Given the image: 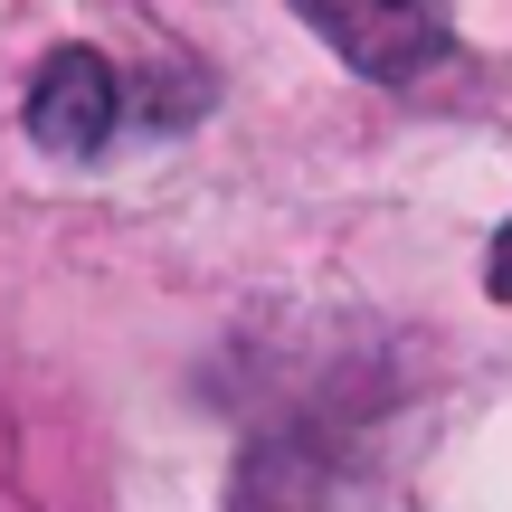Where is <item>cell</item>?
Listing matches in <instances>:
<instances>
[{
	"mask_svg": "<svg viewBox=\"0 0 512 512\" xmlns=\"http://www.w3.org/2000/svg\"><path fill=\"white\" fill-rule=\"evenodd\" d=\"M238 512H332V456L313 437H256L238 465Z\"/></svg>",
	"mask_w": 512,
	"mask_h": 512,
	"instance_id": "cell-3",
	"label": "cell"
},
{
	"mask_svg": "<svg viewBox=\"0 0 512 512\" xmlns=\"http://www.w3.org/2000/svg\"><path fill=\"white\" fill-rule=\"evenodd\" d=\"M124 124V86L95 48H57L48 67L29 76V143L57 152V162H95Z\"/></svg>",
	"mask_w": 512,
	"mask_h": 512,
	"instance_id": "cell-2",
	"label": "cell"
},
{
	"mask_svg": "<svg viewBox=\"0 0 512 512\" xmlns=\"http://www.w3.org/2000/svg\"><path fill=\"white\" fill-rule=\"evenodd\" d=\"M484 285H494V304H512V228L494 238V266H484Z\"/></svg>",
	"mask_w": 512,
	"mask_h": 512,
	"instance_id": "cell-4",
	"label": "cell"
},
{
	"mask_svg": "<svg viewBox=\"0 0 512 512\" xmlns=\"http://www.w3.org/2000/svg\"><path fill=\"white\" fill-rule=\"evenodd\" d=\"M304 29L323 38L342 67H361L370 86H418V76L446 67L456 48V19L446 0H294Z\"/></svg>",
	"mask_w": 512,
	"mask_h": 512,
	"instance_id": "cell-1",
	"label": "cell"
}]
</instances>
